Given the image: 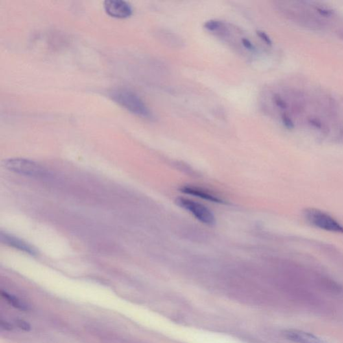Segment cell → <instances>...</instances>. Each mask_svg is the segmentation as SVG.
Returning <instances> with one entry per match:
<instances>
[{"label": "cell", "mask_w": 343, "mask_h": 343, "mask_svg": "<svg viewBox=\"0 0 343 343\" xmlns=\"http://www.w3.org/2000/svg\"><path fill=\"white\" fill-rule=\"evenodd\" d=\"M110 97L122 108L135 115L148 118L152 116L143 100L133 91L126 89H117L111 92Z\"/></svg>", "instance_id": "6da1fadb"}, {"label": "cell", "mask_w": 343, "mask_h": 343, "mask_svg": "<svg viewBox=\"0 0 343 343\" xmlns=\"http://www.w3.org/2000/svg\"><path fill=\"white\" fill-rule=\"evenodd\" d=\"M303 215L307 222L316 228L343 235V225L326 212L310 207L304 210Z\"/></svg>", "instance_id": "7a4b0ae2"}, {"label": "cell", "mask_w": 343, "mask_h": 343, "mask_svg": "<svg viewBox=\"0 0 343 343\" xmlns=\"http://www.w3.org/2000/svg\"><path fill=\"white\" fill-rule=\"evenodd\" d=\"M176 203L181 208L189 211L196 219L203 224L208 226H213L215 224V215L211 210L204 205L183 197L177 198Z\"/></svg>", "instance_id": "3957f363"}, {"label": "cell", "mask_w": 343, "mask_h": 343, "mask_svg": "<svg viewBox=\"0 0 343 343\" xmlns=\"http://www.w3.org/2000/svg\"><path fill=\"white\" fill-rule=\"evenodd\" d=\"M4 165L11 171L24 175L38 176L41 173V168L38 165L26 159H9L5 161Z\"/></svg>", "instance_id": "277c9868"}, {"label": "cell", "mask_w": 343, "mask_h": 343, "mask_svg": "<svg viewBox=\"0 0 343 343\" xmlns=\"http://www.w3.org/2000/svg\"><path fill=\"white\" fill-rule=\"evenodd\" d=\"M105 10L109 16L116 18H127L132 16V6L122 0H107L104 4Z\"/></svg>", "instance_id": "5b68a950"}, {"label": "cell", "mask_w": 343, "mask_h": 343, "mask_svg": "<svg viewBox=\"0 0 343 343\" xmlns=\"http://www.w3.org/2000/svg\"><path fill=\"white\" fill-rule=\"evenodd\" d=\"M284 335L294 343H327L313 334L300 330L290 329L285 331Z\"/></svg>", "instance_id": "8992f818"}, {"label": "cell", "mask_w": 343, "mask_h": 343, "mask_svg": "<svg viewBox=\"0 0 343 343\" xmlns=\"http://www.w3.org/2000/svg\"><path fill=\"white\" fill-rule=\"evenodd\" d=\"M180 191L186 194H189V195L208 200L209 202L220 203V204H225L226 203V200L216 194L211 193V192L203 189L202 188L194 187V186H183L180 188Z\"/></svg>", "instance_id": "52a82bcc"}, {"label": "cell", "mask_w": 343, "mask_h": 343, "mask_svg": "<svg viewBox=\"0 0 343 343\" xmlns=\"http://www.w3.org/2000/svg\"><path fill=\"white\" fill-rule=\"evenodd\" d=\"M2 239L5 241L6 244H8L10 246L14 247V248L18 249L19 250L25 251L26 252L32 253V254L34 253V250H32L30 246L16 239V238H12V237H10V236L4 235L3 234L2 235Z\"/></svg>", "instance_id": "ba28073f"}, {"label": "cell", "mask_w": 343, "mask_h": 343, "mask_svg": "<svg viewBox=\"0 0 343 343\" xmlns=\"http://www.w3.org/2000/svg\"><path fill=\"white\" fill-rule=\"evenodd\" d=\"M2 296L10 303V305L16 309L21 310H28L29 309V306L26 305L24 301L19 300L17 297L13 296L12 294L7 293V292L2 291Z\"/></svg>", "instance_id": "9c48e42d"}, {"label": "cell", "mask_w": 343, "mask_h": 343, "mask_svg": "<svg viewBox=\"0 0 343 343\" xmlns=\"http://www.w3.org/2000/svg\"><path fill=\"white\" fill-rule=\"evenodd\" d=\"M204 26L207 30H209V31H217V30L221 28L222 23L221 22L213 19V21L206 22Z\"/></svg>", "instance_id": "30bf717a"}, {"label": "cell", "mask_w": 343, "mask_h": 343, "mask_svg": "<svg viewBox=\"0 0 343 343\" xmlns=\"http://www.w3.org/2000/svg\"><path fill=\"white\" fill-rule=\"evenodd\" d=\"M257 35L259 37L261 40H263L267 45H271L272 44V39L270 38V37L268 36L265 32L261 31V30H257Z\"/></svg>", "instance_id": "8fae6325"}, {"label": "cell", "mask_w": 343, "mask_h": 343, "mask_svg": "<svg viewBox=\"0 0 343 343\" xmlns=\"http://www.w3.org/2000/svg\"><path fill=\"white\" fill-rule=\"evenodd\" d=\"M274 102L279 108L285 109L287 108V104H286V103L283 100V98L280 97V96L277 95H274Z\"/></svg>", "instance_id": "7c38bea8"}, {"label": "cell", "mask_w": 343, "mask_h": 343, "mask_svg": "<svg viewBox=\"0 0 343 343\" xmlns=\"http://www.w3.org/2000/svg\"><path fill=\"white\" fill-rule=\"evenodd\" d=\"M17 326L19 328V329L23 330L25 331H29L30 330V325L28 324L26 321L24 320H16Z\"/></svg>", "instance_id": "4fadbf2b"}, {"label": "cell", "mask_w": 343, "mask_h": 343, "mask_svg": "<svg viewBox=\"0 0 343 343\" xmlns=\"http://www.w3.org/2000/svg\"><path fill=\"white\" fill-rule=\"evenodd\" d=\"M283 121L286 128L291 129L294 128V124L291 119L287 115H283Z\"/></svg>", "instance_id": "5bb4252c"}, {"label": "cell", "mask_w": 343, "mask_h": 343, "mask_svg": "<svg viewBox=\"0 0 343 343\" xmlns=\"http://www.w3.org/2000/svg\"><path fill=\"white\" fill-rule=\"evenodd\" d=\"M241 43L242 45H243L244 47L246 48V49L250 50H253L255 49L254 46H253L252 43H251L250 40H248V38H242Z\"/></svg>", "instance_id": "9a60e30c"}, {"label": "cell", "mask_w": 343, "mask_h": 343, "mask_svg": "<svg viewBox=\"0 0 343 343\" xmlns=\"http://www.w3.org/2000/svg\"><path fill=\"white\" fill-rule=\"evenodd\" d=\"M1 327L2 329L6 330V331H12L13 329L12 325L6 321H1Z\"/></svg>", "instance_id": "2e32d148"}]
</instances>
